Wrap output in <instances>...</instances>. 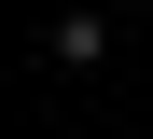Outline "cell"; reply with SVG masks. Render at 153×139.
<instances>
[{
    "mask_svg": "<svg viewBox=\"0 0 153 139\" xmlns=\"http://www.w3.org/2000/svg\"><path fill=\"white\" fill-rule=\"evenodd\" d=\"M42 56H56V70H97V56H111V14H97V0H70V14L42 28Z\"/></svg>",
    "mask_w": 153,
    "mask_h": 139,
    "instance_id": "cell-1",
    "label": "cell"
}]
</instances>
